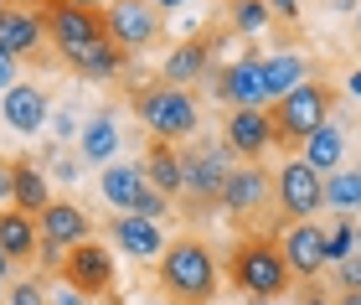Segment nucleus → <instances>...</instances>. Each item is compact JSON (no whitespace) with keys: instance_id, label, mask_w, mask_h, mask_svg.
<instances>
[{"instance_id":"a19ab883","label":"nucleus","mask_w":361,"mask_h":305,"mask_svg":"<svg viewBox=\"0 0 361 305\" xmlns=\"http://www.w3.org/2000/svg\"><path fill=\"white\" fill-rule=\"evenodd\" d=\"M62 6H78V11H93V6H109V0H62Z\"/></svg>"},{"instance_id":"4468645a","label":"nucleus","mask_w":361,"mask_h":305,"mask_svg":"<svg viewBox=\"0 0 361 305\" xmlns=\"http://www.w3.org/2000/svg\"><path fill=\"white\" fill-rule=\"evenodd\" d=\"M0 119H6L16 135H42L47 119H52V99H47L37 83H16V88L0 93Z\"/></svg>"},{"instance_id":"72a5a7b5","label":"nucleus","mask_w":361,"mask_h":305,"mask_svg":"<svg viewBox=\"0 0 361 305\" xmlns=\"http://www.w3.org/2000/svg\"><path fill=\"white\" fill-rule=\"evenodd\" d=\"M269 16H279V21H300V0H264Z\"/></svg>"},{"instance_id":"2eb2a0df","label":"nucleus","mask_w":361,"mask_h":305,"mask_svg":"<svg viewBox=\"0 0 361 305\" xmlns=\"http://www.w3.org/2000/svg\"><path fill=\"white\" fill-rule=\"evenodd\" d=\"M222 140H227V150L238 160H264V150L274 145V124H269L264 109H233Z\"/></svg>"},{"instance_id":"393cba45","label":"nucleus","mask_w":361,"mask_h":305,"mask_svg":"<svg viewBox=\"0 0 361 305\" xmlns=\"http://www.w3.org/2000/svg\"><path fill=\"white\" fill-rule=\"evenodd\" d=\"M196 73H207V47L202 42H180L176 52L160 62V78H166L171 88H186Z\"/></svg>"},{"instance_id":"3c124183","label":"nucleus","mask_w":361,"mask_h":305,"mask_svg":"<svg viewBox=\"0 0 361 305\" xmlns=\"http://www.w3.org/2000/svg\"><path fill=\"white\" fill-rule=\"evenodd\" d=\"M356 171H361V166H356Z\"/></svg>"},{"instance_id":"b1692460","label":"nucleus","mask_w":361,"mask_h":305,"mask_svg":"<svg viewBox=\"0 0 361 305\" xmlns=\"http://www.w3.org/2000/svg\"><path fill=\"white\" fill-rule=\"evenodd\" d=\"M305 57L300 52H279V57H264V99H284L289 88L305 83Z\"/></svg>"},{"instance_id":"f3484780","label":"nucleus","mask_w":361,"mask_h":305,"mask_svg":"<svg viewBox=\"0 0 361 305\" xmlns=\"http://www.w3.org/2000/svg\"><path fill=\"white\" fill-rule=\"evenodd\" d=\"M6 176H11V207L16 213L37 217V213L52 207V186H47V171L37 166V160H11Z\"/></svg>"},{"instance_id":"8fccbe9b","label":"nucleus","mask_w":361,"mask_h":305,"mask_svg":"<svg viewBox=\"0 0 361 305\" xmlns=\"http://www.w3.org/2000/svg\"><path fill=\"white\" fill-rule=\"evenodd\" d=\"M0 305H6V290H0Z\"/></svg>"},{"instance_id":"39448f33","label":"nucleus","mask_w":361,"mask_h":305,"mask_svg":"<svg viewBox=\"0 0 361 305\" xmlns=\"http://www.w3.org/2000/svg\"><path fill=\"white\" fill-rule=\"evenodd\" d=\"M227 176H233V150L227 140H191L180 150V191L191 202H217Z\"/></svg>"},{"instance_id":"49530a36","label":"nucleus","mask_w":361,"mask_h":305,"mask_svg":"<svg viewBox=\"0 0 361 305\" xmlns=\"http://www.w3.org/2000/svg\"><path fill=\"white\" fill-rule=\"evenodd\" d=\"M356 37H361V6H356Z\"/></svg>"},{"instance_id":"4c0bfd02","label":"nucleus","mask_w":361,"mask_h":305,"mask_svg":"<svg viewBox=\"0 0 361 305\" xmlns=\"http://www.w3.org/2000/svg\"><path fill=\"white\" fill-rule=\"evenodd\" d=\"M57 176H62V181H78L83 171H78V160H57Z\"/></svg>"},{"instance_id":"aec40b11","label":"nucleus","mask_w":361,"mask_h":305,"mask_svg":"<svg viewBox=\"0 0 361 305\" xmlns=\"http://www.w3.org/2000/svg\"><path fill=\"white\" fill-rule=\"evenodd\" d=\"M42 47V16L0 6V52L6 57H31Z\"/></svg>"},{"instance_id":"f8f14e48","label":"nucleus","mask_w":361,"mask_h":305,"mask_svg":"<svg viewBox=\"0 0 361 305\" xmlns=\"http://www.w3.org/2000/svg\"><path fill=\"white\" fill-rule=\"evenodd\" d=\"M212 93L233 109H264V57H238L233 68L212 73Z\"/></svg>"},{"instance_id":"de8ad7c7","label":"nucleus","mask_w":361,"mask_h":305,"mask_svg":"<svg viewBox=\"0 0 361 305\" xmlns=\"http://www.w3.org/2000/svg\"><path fill=\"white\" fill-rule=\"evenodd\" d=\"M356 259H361V228H356Z\"/></svg>"},{"instance_id":"ea45409f","label":"nucleus","mask_w":361,"mask_h":305,"mask_svg":"<svg viewBox=\"0 0 361 305\" xmlns=\"http://www.w3.org/2000/svg\"><path fill=\"white\" fill-rule=\"evenodd\" d=\"M155 11H180V6H191V0H150Z\"/></svg>"},{"instance_id":"4be33fe9","label":"nucleus","mask_w":361,"mask_h":305,"mask_svg":"<svg viewBox=\"0 0 361 305\" xmlns=\"http://www.w3.org/2000/svg\"><path fill=\"white\" fill-rule=\"evenodd\" d=\"M119 124H114L109 114H98V119H88L83 130H78V155L88 160V166H109L114 160V150H119Z\"/></svg>"},{"instance_id":"7c9ffc66","label":"nucleus","mask_w":361,"mask_h":305,"mask_svg":"<svg viewBox=\"0 0 361 305\" xmlns=\"http://www.w3.org/2000/svg\"><path fill=\"white\" fill-rule=\"evenodd\" d=\"M6 305H52V300L42 295V285H37V280H16L11 290H6Z\"/></svg>"},{"instance_id":"58836bf2","label":"nucleus","mask_w":361,"mask_h":305,"mask_svg":"<svg viewBox=\"0 0 361 305\" xmlns=\"http://www.w3.org/2000/svg\"><path fill=\"white\" fill-rule=\"evenodd\" d=\"M11 202V176H6V166H0V207Z\"/></svg>"},{"instance_id":"6ab92c4d","label":"nucleus","mask_w":361,"mask_h":305,"mask_svg":"<svg viewBox=\"0 0 361 305\" xmlns=\"http://www.w3.org/2000/svg\"><path fill=\"white\" fill-rule=\"evenodd\" d=\"M42 249V233H37V217L16 213V207H6L0 213V253H6L11 264H31Z\"/></svg>"},{"instance_id":"f704fd0d","label":"nucleus","mask_w":361,"mask_h":305,"mask_svg":"<svg viewBox=\"0 0 361 305\" xmlns=\"http://www.w3.org/2000/svg\"><path fill=\"white\" fill-rule=\"evenodd\" d=\"M294 305H336V300L325 295V290H320L315 280H305V290H300V300H294Z\"/></svg>"},{"instance_id":"c85d7f7f","label":"nucleus","mask_w":361,"mask_h":305,"mask_svg":"<svg viewBox=\"0 0 361 305\" xmlns=\"http://www.w3.org/2000/svg\"><path fill=\"white\" fill-rule=\"evenodd\" d=\"M233 21H238V31H248V37H253V31H264L274 21V16H269L264 0H233Z\"/></svg>"},{"instance_id":"f03ea898","label":"nucleus","mask_w":361,"mask_h":305,"mask_svg":"<svg viewBox=\"0 0 361 305\" xmlns=\"http://www.w3.org/2000/svg\"><path fill=\"white\" fill-rule=\"evenodd\" d=\"M331 104H336V88L320 83V78H305L300 88H289L284 99H274V109H269L274 145H289V150L300 145L305 150V140L331 119Z\"/></svg>"},{"instance_id":"9d476101","label":"nucleus","mask_w":361,"mask_h":305,"mask_svg":"<svg viewBox=\"0 0 361 305\" xmlns=\"http://www.w3.org/2000/svg\"><path fill=\"white\" fill-rule=\"evenodd\" d=\"M62 285L78 290V295H109L114 290V253L98 244V238L68 249L62 253Z\"/></svg>"},{"instance_id":"412c9836","label":"nucleus","mask_w":361,"mask_h":305,"mask_svg":"<svg viewBox=\"0 0 361 305\" xmlns=\"http://www.w3.org/2000/svg\"><path fill=\"white\" fill-rule=\"evenodd\" d=\"M300 160H305L310 171H320V176L341 171V166H346V130H336V124L325 119L320 130L305 140V155H300Z\"/></svg>"},{"instance_id":"ddd939ff","label":"nucleus","mask_w":361,"mask_h":305,"mask_svg":"<svg viewBox=\"0 0 361 305\" xmlns=\"http://www.w3.org/2000/svg\"><path fill=\"white\" fill-rule=\"evenodd\" d=\"M279 253H284L294 280H315L325 269V228H315V222H289L284 238H279Z\"/></svg>"},{"instance_id":"09e8293b","label":"nucleus","mask_w":361,"mask_h":305,"mask_svg":"<svg viewBox=\"0 0 361 305\" xmlns=\"http://www.w3.org/2000/svg\"><path fill=\"white\" fill-rule=\"evenodd\" d=\"M269 305H289V300H269Z\"/></svg>"},{"instance_id":"bb28decb","label":"nucleus","mask_w":361,"mask_h":305,"mask_svg":"<svg viewBox=\"0 0 361 305\" xmlns=\"http://www.w3.org/2000/svg\"><path fill=\"white\" fill-rule=\"evenodd\" d=\"M320 191H325V207H336V213L346 217V213L361 207V171L356 166H341V171H331L320 181Z\"/></svg>"},{"instance_id":"a878e982","label":"nucleus","mask_w":361,"mask_h":305,"mask_svg":"<svg viewBox=\"0 0 361 305\" xmlns=\"http://www.w3.org/2000/svg\"><path fill=\"white\" fill-rule=\"evenodd\" d=\"M68 68H78L83 78H114V73L124 68V52H119V47H114V42L104 37V42L83 47V52H73V57H68Z\"/></svg>"},{"instance_id":"0eeeda50","label":"nucleus","mask_w":361,"mask_h":305,"mask_svg":"<svg viewBox=\"0 0 361 305\" xmlns=\"http://www.w3.org/2000/svg\"><path fill=\"white\" fill-rule=\"evenodd\" d=\"M325 176L310 171L300 155L284 160V171L274 176V197H279V213H284L289 222H315V213L325 207V191H320Z\"/></svg>"},{"instance_id":"37998d69","label":"nucleus","mask_w":361,"mask_h":305,"mask_svg":"<svg viewBox=\"0 0 361 305\" xmlns=\"http://www.w3.org/2000/svg\"><path fill=\"white\" fill-rule=\"evenodd\" d=\"M361 6V0H336V11H356Z\"/></svg>"},{"instance_id":"a18cd8bd","label":"nucleus","mask_w":361,"mask_h":305,"mask_svg":"<svg viewBox=\"0 0 361 305\" xmlns=\"http://www.w3.org/2000/svg\"><path fill=\"white\" fill-rule=\"evenodd\" d=\"M351 93H356V99H361V73H356V78H351Z\"/></svg>"},{"instance_id":"a211bd4d","label":"nucleus","mask_w":361,"mask_h":305,"mask_svg":"<svg viewBox=\"0 0 361 305\" xmlns=\"http://www.w3.org/2000/svg\"><path fill=\"white\" fill-rule=\"evenodd\" d=\"M98 191H104L109 207L135 213V202H140V191H145V166H135V160H109L104 176H98Z\"/></svg>"},{"instance_id":"79ce46f5","label":"nucleus","mask_w":361,"mask_h":305,"mask_svg":"<svg viewBox=\"0 0 361 305\" xmlns=\"http://www.w3.org/2000/svg\"><path fill=\"white\" fill-rule=\"evenodd\" d=\"M336 305H361V290H346V295H341Z\"/></svg>"},{"instance_id":"5701e85b","label":"nucleus","mask_w":361,"mask_h":305,"mask_svg":"<svg viewBox=\"0 0 361 305\" xmlns=\"http://www.w3.org/2000/svg\"><path fill=\"white\" fill-rule=\"evenodd\" d=\"M145 181H150L155 191H166V197L180 191V155H176V145L150 140V150H145Z\"/></svg>"},{"instance_id":"6e6552de","label":"nucleus","mask_w":361,"mask_h":305,"mask_svg":"<svg viewBox=\"0 0 361 305\" xmlns=\"http://www.w3.org/2000/svg\"><path fill=\"white\" fill-rule=\"evenodd\" d=\"M104 31L119 52H145L160 37V11L150 0H109L104 11Z\"/></svg>"},{"instance_id":"473e14b6","label":"nucleus","mask_w":361,"mask_h":305,"mask_svg":"<svg viewBox=\"0 0 361 305\" xmlns=\"http://www.w3.org/2000/svg\"><path fill=\"white\" fill-rule=\"evenodd\" d=\"M52 124H57V140H73V135H78V114H73L68 104H62L57 114H52Z\"/></svg>"},{"instance_id":"603ef678","label":"nucleus","mask_w":361,"mask_h":305,"mask_svg":"<svg viewBox=\"0 0 361 305\" xmlns=\"http://www.w3.org/2000/svg\"><path fill=\"white\" fill-rule=\"evenodd\" d=\"M109 305H114V300H109Z\"/></svg>"},{"instance_id":"cd10ccee","label":"nucleus","mask_w":361,"mask_h":305,"mask_svg":"<svg viewBox=\"0 0 361 305\" xmlns=\"http://www.w3.org/2000/svg\"><path fill=\"white\" fill-rule=\"evenodd\" d=\"M346 259H356V222H351V213L336 217V228L325 233V264H346Z\"/></svg>"},{"instance_id":"20e7f679","label":"nucleus","mask_w":361,"mask_h":305,"mask_svg":"<svg viewBox=\"0 0 361 305\" xmlns=\"http://www.w3.org/2000/svg\"><path fill=\"white\" fill-rule=\"evenodd\" d=\"M135 114L145 119V130H150L155 140H166V145H176V140H191L196 124H202V109H196V99H191L186 88H171V83L135 88Z\"/></svg>"},{"instance_id":"c756f323","label":"nucleus","mask_w":361,"mask_h":305,"mask_svg":"<svg viewBox=\"0 0 361 305\" xmlns=\"http://www.w3.org/2000/svg\"><path fill=\"white\" fill-rule=\"evenodd\" d=\"M135 217H150V222H160V217H171V197H166V191H155L150 181H145V191H140V202H135Z\"/></svg>"},{"instance_id":"f257e3e1","label":"nucleus","mask_w":361,"mask_h":305,"mask_svg":"<svg viewBox=\"0 0 361 305\" xmlns=\"http://www.w3.org/2000/svg\"><path fill=\"white\" fill-rule=\"evenodd\" d=\"M155 275L180 305H212V295H217V259L202 238L166 244V253L155 259Z\"/></svg>"},{"instance_id":"1a4fd4ad","label":"nucleus","mask_w":361,"mask_h":305,"mask_svg":"<svg viewBox=\"0 0 361 305\" xmlns=\"http://www.w3.org/2000/svg\"><path fill=\"white\" fill-rule=\"evenodd\" d=\"M42 31L57 42L62 57H73V52H83V47H93V42L109 37V31H104V16H98V11H78V6H62V0H52V6H47Z\"/></svg>"},{"instance_id":"c9c22d12","label":"nucleus","mask_w":361,"mask_h":305,"mask_svg":"<svg viewBox=\"0 0 361 305\" xmlns=\"http://www.w3.org/2000/svg\"><path fill=\"white\" fill-rule=\"evenodd\" d=\"M6 88H16V57L0 52V93H6Z\"/></svg>"},{"instance_id":"dca6fc26","label":"nucleus","mask_w":361,"mask_h":305,"mask_svg":"<svg viewBox=\"0 0 361 305\" xmlns=\"http://www.w3.org/2000/svg\"><path fill=\"white\" fill-rule=\"evenodd\" d=\"M109 233H114V244H119V253H129L135 264H150V259L166 253V233H160V222H150V217L119 213L109 222Z\"/></svg>"},{"instance_id":"c03bdc74","label":"nucleus","mask_w":361,"mask_h":305,"mask_svg":"<svg viewBox=\"0 0 361 305\" xmlns=\"http://www.w3.org/2000/svg\"><path fill=\"white\" fill-rule=\"evenodd\" d=\"M11 275V259H6V253H0V280H6Z\"/></svg>"},{"instance_id":"9b49d317","label":"nucleus","mask_w":361,"mask_h":305,"mask_svg":"<svg viewBox=\"0 0 361 305\" xmlns=\"http://www.w3.org/2000/svg\"><path fill=\"white\" fill-rule=\"evenodd\" d=\"M274 197V176L258 166V160H243V166H233V176H227V186H222V207L233 217H253V213H264Z\"/></svg>"},{"instance_id":"423d86ee","label":"nucleus","mask_w":361,"mask_h":305,"mask_svg":"<svg viewBox=\"0 0 361 305\" xmlns=\"http://www.w3.org/2000/svg\"><path fill=\"white\" fill-rule=\"evenodd\" d=\"M37 233H42L37 259H47L57 269V259L68 249H78V244H88V238H93V222H88V213L78 202H52L47 213H37Z\"/></svg>"},{"instance_id":"2f4dec72","label":"nucleus","mask_w":361,"mask_h":305,"mask_svg":"<svg viewBox=\"0 0 361 305\" xmlns=\"http://www.w3.org/2000/svg\"><path fill=\"white\" fill-rule=\"evenodd\" d=\"M336 290H341V295H346V290H361V259L336 264Z\"/></svg>"},{"instance_id":"7ed1b4c3","label":"nucleus","mask_w":361,"mask_h":305,"mask_svg":"<svg viewBox=\"0 0 361 305\" xmlns=\"http://www.w3.org/2000/svg\"><path fill=\"white\" fill-rule=\"evenodd\" d=\"M289 280H294V275H289L284 253H279V238L253 233V238H243V244L233 249V285H238L243 295H253L258 305L284 300Z\"/></svg>"},{"instance_id":"e433bc0d","label":"nucleus","mask_w":361,"mask_h":305,"mask_svg":"<svg viewBox=\"0 0 361 305\" xmlns=\"http://www.w3.org/2000/svg\"><path fill=\"white\" fill-rule=\"evenodd\" d=\"M47 300H52V305H83V295H78V290H57V295H47Z\"/></svg>"}]
</instances>
